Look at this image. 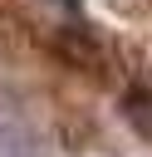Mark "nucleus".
Masks as SVG:
<instances>
[{"instance_id": "obj_1", "label": "nucleus", "mask_w": 152, "mask_h": 157, "mask_svg": "<svg viewBox=\"0 0 152 157\" xmlns=\"http://www.w3.org/2000/svg\"><path fill=\"white\" fill-rule=\"evenodd\" d=\"M0 157H29L25 147H0Z\"/></svg>"}]
</instances>
